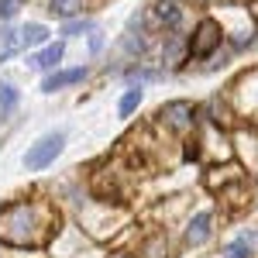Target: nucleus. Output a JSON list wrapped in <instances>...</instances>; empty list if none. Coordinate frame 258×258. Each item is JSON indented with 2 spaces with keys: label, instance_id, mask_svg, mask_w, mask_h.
<instances>
[{
  "label": "nucleus",
  "instance_id": "1",
  "mask_svg": "<svg viewBox=\"0 0 258 258\" xmlns=\"http://www.w3.org/2000/svg\"><path fill=\"white\" fill-rule=\"evenodd\" d=\"M59 231V210L48 200H14L0 214V238L11 248H45Z\"/></svg>",
  "mask_w": 258,
  "mask_h": 258
},
{
  "label": "nucleus",
  "instance_id": "2",
  "mask_svg": "<svg viewBox=\"0 0 258 258\" xmlns=\"http://www.w3.org/2000/svg\"><path fill=\"white\" fill-rule=\"evenodd\" d=\"M124 220H127V214H124V207H120L117 200H86L80 207V227L86 231V234H93V238L107 241L110 234H117L120 227H124Z\"/></svg>",
  "mask_w": 258,
  "mask_h": 258
},
{
  "label": "nucleus",
  "instance_id": "3",
  "mask_svg": "<svg viewBox=\"0 0 258 258\" xmlns=\"http://www.w3.org/2000/svg\"><path fill=\"white\" fill-rule=\"evenodd\" d=\"M200 124V110L186 100H172L159 110V127H165V135H176V138H189Z\"/></svg>",
  "mask_w": 258,
  "mask_h": 258
},
{
  "label": "nucleus",
  "instance_id": "4",
  "mask_svg": "<svg viewBox=\"0 0 258 258\" xmlns=\"http://www.w3.org/2000/svg\"><path fill=\"white\" fill-rule=\"evenodd\" d=\"M227 103H231V110L241 114V117H255L258 114V69L244 73V76L231 86Z\"/></svg>",
  "mask_w": 258,
  "mask_h": 258
},
{
  "label": "nucleus",
  "instance_id": "5",
  "mask_svg": "<svg viewBox=\"0 0 258 258\" xmlns=\"http://www.w3.org/2000/svg\"><path fill=\"white\" fill-rule=\"evenodd\" d=\"M220 41H224V28H220L217 18H203L197 24V31H193V38H189V55L193 59H207V55H214L220 48Z\"/></svg>",
  "mask_w": 258,
  "mask_h": 258
},
{
  "label": "nucleus",
  "instance_id": "6",
  "mask_svg": "<svg viewBox=\"0 0 258 258\" xmlns=\"http://www.w3.org/2000/svg\"><path fill=\"white\" fill-rule=\"evenodd\" d=\"M62 145H66V135H62V131H52V135L38 138L28 148V155H24V169H45L48 162H55V155L62 152Z\"/></svg>",
  "mask_w": 258,
  "mask_h": 258
},
{
  "label": "nucleus",
  "instance_id": "7",
  "mask_svg": "<svg viewBox=\"0 0 258 258\" xmlns=\"http://www.w3.org/2000/svg\"><path fill=\"white\" fill-rule=\"evenodd\" d=\"M217 21H220V28H224V35H234V41H238V45H248V41H251L255 18H251L248 11H238V7H224Z\"/></svg>",
  "mask_w": 258,
  "mask_h": 258
},
{
  "label": "nucleus",
  "instance_id": "8",
  "mask_svg": "<svg viewBox=\"0 0 258 258\" xmlns=\"http://www.w3.org/2000/svg\"><path fill=\"white\" fill-rule=\"evenodd\" d=\"M210 231H214V214L210 210H200V214H193L189 217V224H186V244H203V241L210 238Z\"/></svg>",
  "mask_w": 258,
  "mask_h": 258
},
{
  "label": "nucleus",
  "instance_id": "9",
  "mask_svg": "<svg viewBox=\"0 0 258 258\" xmlns=\"http://www.w3.org/2000/svg\"><path fill=\"white\" fill-rule=\"evenodd\" d=\"M238 152L248 169H258V131H238Z\"/></svg>",
  "mask_w": 258,
  "mask_h": 258
},
{
  "label": "nucleus",
  "instance_id": "10",
  "mask_svg": "<svg viewBox=\"0 0 258 258\" xmlns=\"http://www.w3.org/2000/svg\"><path fill=\"white\" fill-rule=\"evenodd\" d=\"M83 80H86V69H83V66L80 69H62V73H52L41 90H45V93H55L62 86H73V83H83Z\"/></svg>",
  "mask_w": 258,
  "mask_h": 258
},
{
  "label": "nucleus",
  "instance_id": "11",
  "mask_svg": "<svg viewBox=\"0 0 258 258\" xmlns=\"http://www.w3.org/2000/svg\"><path fill=\"white\" fill-rule=\"evenodd\" d=\"M238 179H244V172H241L238 165H227V169L214 165V169H210V176H207V186H210L214 193H220L224 186H231V182H238Z\"/></svg>",
  "mask_w": 258,
  "mask_h": 258
},
{
  "label": "nucleus",
  "instance_id": "12",
  "mask_svg": "<svg viewBox=\"0 0 258 258\" xmlns=\"http://www.w3.org/2000/svg\"><path fill=\"white\" fill-rule=\"evenodd\" d=\"M155 18H159L165 28H179L182 11H179V4H172V0H162V4H155Z\"/></svg>",
  "mask_w": 258,
  "mask_h": 258
},
{
  "label": "nucleus",
  "instance_id": "13",
  "mask_svg": "<svg viewBox=\"0 0 258 258\" xmlns=\"http://www.w3.org/2000/svg\"><path fill=\"white\" fill-rule=\"evenodd\" d=\"M18 35H21V45H45L48 41V28L45 24H24Z\"/></svg>",
  "mask_w": 258,
  "mask_h": 258
},
{
  "label": "nucleus",
  "instance_id": "14",
  "mask_svg": "<svg viewBox=\"0 0 258 258\" xmlns=\"http://www.w3.org/2000/svg\"><path fill=\"white\" fill-rule=\"evenodd\" d=\"M59 62H62V45H48L38 59H31V66L35 69H59Z\"/></svg>",
  "mask_w": 258,
  "mask_h": 258
},
{
  "label": "nucleus",
  "instance_id": "15",
  "mask_svg": "<svg viewBox=\"0 0 258 258\" xmlns=\"http://www.w3.org/2000/svg\"><path fill=\"white\" fill-rule=\"evenodd\" d=\"M93 0H52V11L62 14V18H73V14H83Z\"/></svg>",
  "mask_w": 258,
  "mask_h": 258
},
{
  "label": "nucleus",
  "instance_id": "16",
  "mask_svg": "<svg viewBox=\"0 0 258 258\" xmlns=\"http://www.w3.org/2000/svg\"><path fill=\"white\" fill-rule=\"evenodd\" d=\"M18 107V90L11 83H0V117H11Z\"/></svg>",
  "mask_w": 258,
  "mask_h": 258
},
{
  "label": "nucleus",
  "instance_id": "17",
  "mask_svg": "<svg viewBox=\"0 0 258 258\" xmlns=\"http://www.w3.org/2000/svg\"><path fill=\"white\" fill-rule=\"evenodd\" d=\"M165 66H179V55H182V41L176 38V35H169V41H165Z\"/></svg>",
  "mask_w": 258,
  "mask_h": 258
},
{
  "label": "nucleus",
  "instance_id": "18",
  "mask_svg": "<svg viewBox=\"0 0 258 258\" xmlns=\"http://www.w3.org/2000/svg\"><path fill=\"white\" fill-rule=\"evenodd\" d=\"M224 258H251V241H248V238H238L234 244H227Z\"/></svg>",
  "mask_w": 258,
  "mask_h": 258
},
{
  "label": "nucleus",
  "instance_id": "19",
  "mask_svg": "<svg viewBox=\"0 0 258 258\" xmlns=\"http://www.w3.org/2000/svg\"><path fill=\"white\" fill-rule=\"evenodd\" d=\"M138 103H141V90H127V93H124V100H120V117H127Z\"/></svg>",
  "mask_w": 258,
  "mask_h": 258
},
{
  "label": "nucleus",
  "instance_id": "20",
  "mask_svg": "<svg viewBox=\"0 0 258 258\" xmlns=\"http://www.w3.org/2000/svg\"><path fill=\"white\" fill-rule=\"evenodd\" d=\"M162 251H169V244H165V238H162V234L145 244V255H148V258H162Z\"/></svg>",
  "mask_w": 258,
  "mask_h": 258
},
{
  "label": "nucleus",
  "instance_id": "21",
  "mask_svg": "<svg viewBox=\"0 0 258 258\" xmlns=\"http://www.w3.org/2000/svg\"><path fill=\"white\" fill-rule=\"evenodd\" d=\"M0 35H4V55H11V52L18 48V31H14V28H4Z\"/></svg>",
  "mask_w": 258,
  "mask_h": 258
},
{
  "label": "nucleus",
  "instance_id": "22",
  "mask_svg": "<svg viewBox=\"0 0 258 258\" xmlns=\"http://www.w3.org/2000/svg\"><path fill=\"white\" fill-rule=\"evenodd\" d=\"M21 0H0V18H14Z\"/></svg>",
  "mask_w": 258,
  "mask_h": 258
},
{
  "label": "nucleus",
  "instance_id": "23",
  "mask_svg": "<svg viewBox=\"0 0 258 258\" xmlns=\"http://www.w3.org/2000/svg\"><path fill=\"white\" fill-rule=\"evenodd\" d=\"M90 28H93L90 21H69L66 24V35H80V31H90Z\"/></svg>",
  "mask_w": 258,
  "mask_h": 258
},
{
  "label": "nucleus",
  "instance_id": "24",
  "mask_svg": "<svg viewBox=\"0 0 258 258\" xmlns=\"http://www.w3.org/2000/svg\"><path fill=\"white\" fill-rule=\"evenodd\" d=\"M251 18H255V24H258V0H255V7H251Z\"/></svg>",
  "mask_w": 258,
  "mask_h": 258
}]
</instances>
